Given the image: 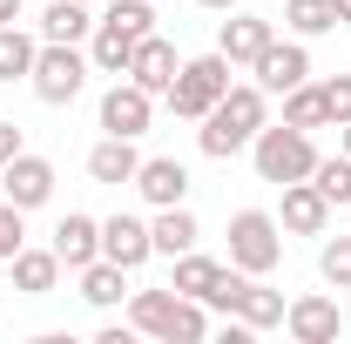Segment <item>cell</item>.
I'll return each mask as SVG.
<instances>
[{"mask_svg":"<svg viewBox=\"0 0 351 344\" xmlns=\"http://www.w3.org/2000/svg\"><path fill=\"white\" fill-rule=\"evenodd\" d=\"M263 129V88L257 82H230L217 108L203 115V129H196V149L210 156V162H230V156H243Z\"/></svg>","mask_w":351,"mask_h":344,"instance_id":"cell-1","label":"cell"},{"mask_svg":"<svg viewBox=\"0 0 351 344\" xmlns=\"http://www.w3.org/2000/svg\"><path fill=\"white\" fill-rule=\"evenodd\" d=\"M129 324L149 331V338H162V344H203V338H210L203 304L182 297L176 284H169V291H135V297H129Z\"/></svg>","mask_w":351,"mask_h":344,"instance_id":"cell-2","label":"cell"},{"mask_svg":"<svg viewBox=\"0 0 351 344\" xmlns=\"http://www.w3.org/2000/svg\"><path fill=\"white\" fill-rule=\"evenodd\" d=\"M250 156H257V175L263 182H304L311 169H317V142H311V129H291V122H263L257 129V142H250Z\"/></svg>","mask_w":351,"mask_h":344,"instance_id":"cell-3","label":"cell"},{"mask_svg":"<svg viewBox=\"0 0 351 344\" xmlns=\"http://www.w3.org/2000/svg\"><path fill=\"white\" fill-rule=\"evenodd\" d=\"M223 95H230V61H223V54H196V61H182V68H176V82H169L162 101H169L182 122H203Z\"/></svg>","mask_w":351,"mask_h":344,"instance_id":"cell-4","label":"cell"},{"mask_svg":"<svg viewBox=\"0 0 351 344\" xmlns=\"http://www.w3.org/2000/svg\"><path fill=\"white\" fill-rule=\"evenodd\" d=\"M230 263L250 277H270L284 263V223L270 210H237L230 216Z\"/></svg>","mask_w":351,"mask_h":344,"instance_id":"cell-5","label":"cell"},{"mask_svg":"<svg viewBox=\"0 0 351 344\" xmlns=\"http://www.w3.org/2000/svg\"><path fill=\"white\" fill-rule=\"evenodd\" d=\"M34 95H41L47 108H68L75 95L88 88V54L75 41H41V54H34Z\"/></svg>","mask_w":351,"mask_h":344,"instance_id":"cell-6","label":"cell"},{"mask_svg":"<svg viewBox=\"0 0 351 344\" xmlns=\"http://www.w3.org/2000/svg\"><path fill=\"white\" fill-rule=\"evenodd\" d=\"M284 331L298 344H338V331H345V304L324 297V291H304V297L284 304Z\"/></svg>","mask_w":351,"mask_h":344,"instance_id":"cell-7","label":"cell"},{"mask_svg":"<svg viewBox=\"0 0 351 344\" xmlns=\"http://www.w3.org/2000/svg\"><path fill=\"white\" fill-rule=\"evenodd\" d=\"M0 196H7L14 210H41L47 196H54V162L21 149V156H14V162L0 169Z\"/></svg>","mask_w":351,"mask_h":344,"instance_id":"cell-8","label":"cell"},{"mask_svg":"<svg viewBox=\"0 0 351 344\" xmlns=\"http://www.w3.org/2000/svg\"><path fill=\"white\" fill-rule=\"evenodd\" d=\"M149 115H156V95L135 88L129 75L101 95V135H149Z\"/></svg>","mask_w":351,"mask_h":344,"instance_id":"cell-9","label":"cell"},{"mask_svg":"<svg viewBox=\"0 0 351 344\" xmlns=\"http://www.w3.org/2000/svg\"><path fill=\"white\" fill-rule=\"evenodd\" d=\"M277 223H284L291 236H324V230H331V196H324L311 175L304 182H284V216H277Z\"/></svg>","mask_w":351,"mask_h":344,"instance_id":"cell-10","label":"cell"},{"mask_svg":"<svg viewBox=\"0 0 351 344\" xmlns=\"http://www.w3.org/2000/svg\"><path fill=\"white\" fill-rule=\"evenodd\" d=\"M250 68H257V88H263V95H291L298 82H311V54L298 41H270Z\"/></svg>","mask_w":351,"mask_h":344,"instance_id":"cell-11","label":"cell"},{"mask_svg":"<svg viewBox=\"0 0 351 344\" xmlns=\"http://www.w3.org/2000/svg\"><path fill=\"white\" fill-rule=\"evenodd\" d=\"M101 257L122 263V270H142V263L156 257L149 223H142V216H108V223H101Z\"/></svg>","mask_w":351,"mask_h":344,"instance_id":"cell-12","label":"cell"},{"mask_svg":"<svg viewBox=\"0 0 351 344\" xmlns=\"http://www.w3.org/2000/svg\"><path fill=\"white\" fill-rule=\"evenodd\" d=\"M270 41H277V27H270L263 14H237V7H230V21H223V34H217V54L230 61V68H237V61L250 68Z\"/></svg>","mask_w":351,"mask_h":344,"instance_id":"cell-13","label":"cell"},{"mask_svg":"<svg viewBox=\"0 0 351 344\" xmlns=\"http://www.w3.org/2000/svg\"><path fill=\"white\" fill-rule=\"evenodd\" d=\"M176 68H182V61H176V47L162 41V34H142V41H135V54H129V68H122V75H129L135 88H149V95H169Z\"/></svg>","mask_w":351,"mask_h":344,"instance_id":"cell-14","label":"cell"},{"mask_svg":"<svg viewBox=\"0 0 351 344\" xmlns=\"http://www.w3.org/2000/svg\"><path fill=\"white\" fill-rule=\"evenodd\" d=\"M135 41H142V34H135L129 21L101 14V21H95V34H88V68H95V75H122V68H129V54H135Z\"/></svg>","mask_w":351,"mask_h":344,"instance_id":"cell-15","label":"cell"},{"mask_svg":"<svg viewBox=\"0 0 351 344\" xmlns=\"http://www.w3.org/2000/svg\"><path fill=\"white\" fill-rule=\"evenodd\" d=\"M54 257H61V270H88V263L101 257V223L82 216V210H68L54 223Z\"/></svg>","mask_w":351,"mask_h":344,"instance_id":"cell-16","label":"cell"},{"mask_svg":"<svg viewBox=\"0 0 351 344\" xmlns=\"http://www.w3.org/2000/svg\"><path fill=\"white\" fill-rule=\"evenodd\" d=\"M135 189H142V203H156V210H169L189 196V169L176 162V156H142V169H135Z\"/></svg>","mask_w":351,"mask_h":344,"instance_id":"cell-17","label":"cell"},{"mask_svg":"<svg viewBox=\"0 0 351 344\" xmlns=\"http://www.w3.org/2000/svg\"><path fill=\"white\" fill-rule=\"evenodd\" d=\"M135 169H142V156H135V135H101V142L88 149V175H95V182H108V189L135 182Z\"/></svg>","mask_w":351,"mask_h":344,"instance_id":"cell-18","label":"cell"},{"mask_svg":"<svg viewBox=\"0 0 351 344\" xmlns=\"http://www.w3.org/2000/svg\"><path fill=\"white\" fill-rule=\"evenodd\" d=\"M54 284H61L54 243H47V250H27V243H21V250H14V291H21V297H47Z\"/></svg>","mask_w":351,"mask_h":344,"instance_id":"cell-19","label":"cell"},{"mask_svg":"<svg viewBox=\"0 0 351 344\" xmlns=\"http://www.w3.org/2000/svg\"><path fill=\"white\" fill-rule=\"evenodd\" d=\"M149 236H156V257H182V250H196V236H203V230H196V216L182 210V203H169V210H156V223H149Z\"/></svg>","mask_w":351,"mask_h":344,"instance_id":"cell-20","label":"cell"},{"mask_svg":"<svg viewBox=\"0 0 351 344\" xmlns=\"http://www.w3.org/2000/svg\"><path fill=\"white\" fill-rule=\"evenodd\" d=\"M223 270H230V263H217V257H196V250H182V257H176V277H169V284L182 291V297H196V304H203V297H210V291L223 284Z\"/></svg>","mask_w":351,"mask_h":344,"instance_id":"cell-21","label":"cell"},{"mask_svg":"<svg viewBox=\"0 0 351 344\" xmlns=\"http://www.w3.org/2000/svg\"><path fill=\"white\" fill-rule=\"evenodd\" d=\"M95 21H88V0H54L41 14V41H88Z\"/></svg>","mask_w":351,"mask_h":344,"instance_id":"cell-22","label":"cell"},{"mask_svg":"<svg viewBox=\"0 0 351 344\" xmlns=\"http://www.w3.org/2000/svg\"><path fill=\"white\" fill-rule=\"evenodd\" d=\"M34 54H41V41H34V34L0 27V82H27V75H34Z\"/></svg>","mask_w":351,"mask_h":344,"instance_id":"cell-23","label":"cell"},{"mask_svg":"<svg viewBox=\"0 0 351 344\" xmlns=\"http://www.w3.org/2000/svg\"><path fill=\"white\" fill-rule=\"evenodd\" d=\"M284 122H291V129H324V122H331V108H324V88L298 82L291 95H284Z\"/></svg>","mask_w":351,"mask_h":344,"instance_id":"cell-24","label":"cell"},{"mask_svg":"<svg viewBox=\"0 0 351 344\" xmlns=\"http://www.w3.org/2000/svg\"><path fill=\"white\" fill-rule=\"evenodd\" d=\"M122 277H129L122 263L95 257V263L82 270V297H88V304H101V310H108V304H122Z\"/></svg>","mask_w":351,"mask_h":344,"instance_id":"cell-25","label":"cell"},{"mask_svg":"<svg viewBox=\"0 0 351 344\" xmlns=\"http://www.w3.org/2000/svg\"><path fill=\"white\" fill-rule=\"evenodd\" d=\"M284 21H291L298 34H331V27H338V7H331V0H284Z\"/></svg>","mask_w":351,"mask_h":344,"instance_id":"cell-26","label":"cell"},{"mask_svg":"<svg viewBox=\"0 0 351 344\" xmlns=\"http://www.w3.org/2000/svg\"><path fill=\"white\" fill-rule=\"evenodd\" d=\"M311 182L331 196V203H351V156L338 149V156H317V169H311Z\"/></svg>","mask_w":351,"mask_h":344,"instance_id":"cell-27","label":"cell"},{"mask_svg":"<svg viewBox=\"0 0 351 344\" xmlns=\"http://www.w3.org/2000/svg\"><path fill=\"white\" fill-rule=\"evenodd\" d=\"M317 277H324L331 291H351V236H331V243L317 250Z\"/></svg>","mask_w":351,"mask_h":344,"instance_id":"cell-28","label":"cell"},{"mask_svg":"<svg viewBox=\"0 0 351 344\" xmlns=\"http://www.w3.org/2000/svg\"><path fill=\"white\" fill-rule=\"evenodd\" d=\"M21 216H27V210H14V203L0 196V263H14V250L27 243V230H21Z\"/></svg>","mask_w":351,"mask_h":344,"instance_id":"cell-29","label":"cell"},{"mask_svg":"<svg viewBox=\"0 0 351 344\" xmlns=\"http://www.w3.org/2000/svg\"><path fill=\"white\" fill-rule=\"evenodd\" d=\"M324 108H331V122H351V75L324 82Z\"/></svg>","mask_w":351,"mask_h":344,"instance_id":"cell-30","label":"cell"},{"mask_svg":"<svg viewBox=\"0 0 351 344\" xmlns=\"http://www.w3.org/2000/svg\"><path fill=\"white\" fill-rule=\"evenodd\" d=\"M21 149H27V142H21V129H14V122H0V169H7Z\"/></svg>","mask_w":351,"mask_h":344,"instance_id":"cell-31","label":"cell"},{"mask_svg":"<svg viewBox=\"0 0 351 344\" xmlns=\"http://www.w3.org/2000/svg\"><path fill=\"white\" fill-rule=\"evenodd\" d=\"M21 21V0H0V27H14Z\"/></svg>","mask_w":351,"mask_h":344,"instance_id":"cell-32","label":"cell"},{"mask_svg":"<svg viewBox=\"0 0 351 344\" xmlns=\"http://www.w3.org/2000/svg\"><path fill=\"white\" fill-rule=\"evenodd\" d=\"M196 7H210V14H230V7H237V0H196Z\"/></svg>","mask_w":351,"mask_h":344,"instance_id":"cell-33","label":"cell"},{"mask_svg":"<svg viewBox=\"0 0 351 344\" xmlns=\"http://www.w3.org/2000/svg\"><path fill=\"white\" fill-rule=\"evenodd\" d=\"M331 7H338V27H351V0H331Z\"/></svg>","mask_w":351,"mask_h":344,"instance_id":"cell-34","label":"cell"},{"mask_svg":"<svg viewBox=\"0 0 351 344\" xmlns=\"http://www.w3.org/2000/svg\"><path fill=\"white\" fill-rule=\"evenodd\" d=\"M338 129H345V156H351V122H338Z\"/></svg>","mask_w":351,"mask_h":344,"instance_id":"cell-35","label":"cell"},{"mask_svg":"<svg viewBox=\"0 0 351 344\" xmlns=\"http://www.w3.org/2000/svg\"><path fill=\"white\" fill-rule=\"evenodd\" d=\"M345 210H351V203H345Z\"/></svg>","mask_w":351,"mask_h":344,"instance_id":"cell-36","label":"cell"}]
</instances>
